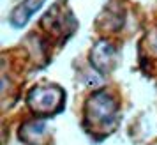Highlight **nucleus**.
Returning <instances> with one entry per match:
<instances>
[{
  "label": "nucleus",
  "instance_id": "nucleus-1",
  "mask_svg": "<svg viewBox=\"0 0 157 145\" xmlns=\"http://www.w3.org/2000/svg\"><path fill=\"white\" fill-rule=\"evenodd\" d=\"M85 127L94 135H108L118 120V101L109 90L94 92L85 103Z\"/></svg>",
  "mask_w": 157,
  "mask_h": 145
},
{
  "label": "nucleus",
  "instance_id": "nucleus-2",
  "mask_svg": "<svg viewBox=\"0 0 157 145\" xmlns=\"http://www.w3.org/2000/svg\"><path fill=\"white\" fill-rule=\"evenodd\" d=\"M65 101L64 90L57 85H37L27 96L29 108L37 115H53L62 110Z\"/></svg>",
  "mask_w": 157,
  "mask_h": 145
},
{
  "label": "nucleus",
  "instance_id": "nucleus-3",
  "mask_svg": "<svg viewBox=\"0 0 157 145\" xmlns=\"http://www.w3.org/2000/svg\"><path fill=\"white\" fill-rule=\"evenodd\" d=\"M43 27L50 34L55 36H64L65 39L72 36V32L76 30V20L69 9L64 7H55L48 11V14L44 16Z\"/></svg>",
  "mask_w": 157,
  "mask_h": 145
},
{
  "label": "nucleus",
  "instance_id": "nucleus-4",
  "mask_svg": "<svg viewBox=\"0 0 157 145\" xmlns=\"http://www.w3.org/2000/svg\"><path fill=\"white\" fill-rule=\"evenodd\" d=\"M118 62V50L115 48L113 43L109 41H99L90 51V64L97 72L101 74H108L117 67Z\"/></svg>",
  "mask_w": 157,
  "mask_h": 145
},
{
  "label": "nucleus",
  "instance_id": "nucleus-5",
  "mask_svg": "<svg viewBox=\"0 0 157 145\" xmlns=\"http://www.w3.org/2000/svg\"><path fill=\"white\" fill-rule=\"evenodd\" d=\"M43 4H44V0H23L21 4L11 13V25L16 27V29L25 27L27 22L41 9Z\"/></svg>",
  "mask_w": 157,
  "mask_h": 145
},
{
  "label": "nucleus",
  "instance_id": "nucleus-6",
  "mask_svg": "<svg viewBox=\"0 0 157 145\" xmlns=\"http://www.w3.org/2000/svg\"><path fill=\"white\" fill-rule=\"evenodd\" d=\"M20 136L25 143L29 145H44L46 142V124L43 120H36V122H27L23 124V127L20 129Z\"/></svg>",
  "mask_w": 157,
  "mask_h": 145
}]
</instances>
